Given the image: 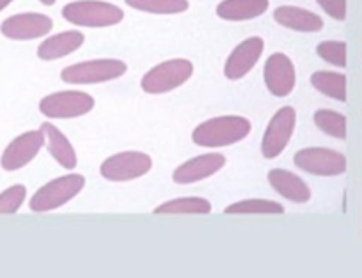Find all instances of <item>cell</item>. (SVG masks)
<instances>
[{"label": "cell", "instance_id": "cell-15", "mask_svg": "<svg viewBox=\"0 0 362 278\" xmlns=\"http://www.w3.org/2000/svg\"><path fill=\"white\" fill-rule=\"evenodd\" d=\"M268 183L281 197L295 204H305L311 200V190L297 174L284 169H272L268 172Z\"/></svg>", "mask_w": 362, "mask_h": 278}, {"label": "cell", "instance_id": "cell-23", "mask_svg": "<svg viewBox=\"0 0 362 278\" xmlns=\"http://www.w3.org/2000/svg\"><path fill=\"white\" fill-rule=\"evenodd\" d=\"M124 4L151 15H180L189 9V0H124Z\"/></svg>", "mask_w": 362, "mask_h": 278}, {"label": "cell", "instance_id": "cell-17", "mask_svg": "<svg viewBox=\"0 0 362 278\" xmlns=\"http://www.w3.org/2000/svg\"><path fill=\"white\" fill-rule=\"evenodd\" d=\"M41 131H43L45 135V145H47L52 158H54L62 169L66 170L76 169L78 158H76L75 147H73L71 142L68 140V137H66V135L52 123L41 124Z\"/></svg>", "mask_w": 362, "mask_h": 278}, {"label": "cell", "instance_id": "cell-24", "mask_svg": "<svg viewBox=\"0 0 362 278\" xmlns=\"http://www.w3.org/2000/svg\"><path fill=\"white\" fill-rule=\"evenodd\" d=\"M226 214H283L284 206L276 200L245 199L229 204L224 210Z\"/></svg>", "mask_w": 362, "mask_h": 278}, {"label": "cell", "instance_id": "cell-18", "mask_svg": "<svg viewBox=\"0 0 362 278\" xmlns=\"http://www.w3.org/2000/svg\"><path fill=\"white\" fill-rule=\"evenodd\" d=\"M83 41H86V36L80 30L59 32L55 36L47 37L40 44V48H37V57L41 61H57V59H62L78 50L83 44Z\"/></svg>", "mask_w": 362, "mask_h": 278}, {"label": "cell", "instance_id": "cell-27", "mask_svg": "<svg viewBox=\"0 0 362 278\" xmlns=\"http://www.w3.org/2000/svg\"><path fill=\"white\" fill-rule=\"evenodd\" d=\"M320 8L337 22L346 20V0H316Z\"/></svg>", "mask_w": 362, "mask_h": 278}, {"label": "cell", "instance_id": "cell-19", "mask_svg": "<svg viewBox=\"0 0 362 278\" xmlns=\"http://www.w3.org/2000/svg\"><path fill=\"white\" fill-rule=\"evenodd\" d=\"M270 0H222L217 6V16L226 22H245L264 15Z\"/></svg>", "mask_w": 362, "mask_h": 278}, {"label": "cell", "instance_id": "cell-6", "mask_svg": "<svg viewBox=\"0 0 362 278\" xmlns=\"http://www.w3.org/2000/svg\"><path fill=\"white\" fill-rule=\"evenodd\" d=\"M95 109L93 96L82 90H59L40 102V112L50 119H75Z\"/></svg>", "mask_w": 362, "mask_h": 278}, {"label": "cell", "instance_id": "cell-3", "mask_svg": "<svg viewBox=\"0 0 362 278\" xmlns=\"http://www.w3.org/2000/svg\"><path fill=\"white\" fill-rule=\"evenodd\" d=\"M86 186V177L80 174H68L61 176L50 183L43 184L30 199L29 207L34 213H48L57 207L64 206L69 200L75 199Z\"/></svg>", "mask_w": 362, "mask_h": 278}, {"label": "cell", "instance_id": "cell-8", "mask_svg": "<svg viewBox=\"0 0 362 278\" xmlns=\"http://www.w3.org/2000/svg\"><path fill=\"white\" fill-rule=\"evenodd\" d=\"M153 169L151 156L139 151H124L110 156L100 167L103 179L110 183H127L139 179Z\"/></svg>", "mask_w": 362, "mask_h": 278}, {"label": "cell", "instance_id": "cell-9", "mask_svg": "<svg viewBox=\"0 0 362 278\" xmlns=\"http://www.w3.org/2000/svg\"><path fill=\"white\" fill-rule=\"evenodd\" d=\"M295 126H297V112L293 107H283L277 110L263 133L261 155L267 159L281 156V152L288 147L291 137H293Z\"/></svg>", "mask_w": 362, "mask_h": 278}, {"label": "cell", "instance_id": "cell-22", "mask_svg": "<svg viewBox=\"0 0 362 278\" xmlns=\"http://www.w3.org/2000/svg\"><path fill=\"white\" fill-rule=\"evenodd\" d=\"M313 121H315L316 128L329 137L337 138V140H346V117L341 112L320 109L313 116Z\"/></svg>", "mask_w": 362, "mask_h": 278}, {"label": "cell", "instance_id": "cell-14", "mask_svg": "<svg viewBox=\"0 0 362 278\" xmlns=\"http://www.w3.org/2000/svg\"><path fill=\"white\" fill-rule=\"evenodd\" d=\"M226 165V156L218 152H208V155L196 156L189 162L181 163L173 172V181L177 184H192L215 176L222 167Z\"/></svg>", "mask_w": 362, "mask_h": 278}, {"label": "cell", "instance_id": "cell-4", "mask_svg": "<svg viewBox=\"0 0 362 278\" xmlns=\"http://www.w3.org/2000/svg\"><path fill=\"white\" fill-rule=\"evenodd\" d=\"M127 69L128 66L117 59H95V61L66 66L61 71V78L62 82L71 83V85H95V83H105L121 78Z\"/></svg>", "mask_w": 362, "mask_h": 278}, {"label": "cell", "instance_id": "cell-26", "mask_svg": "<svg viewBox=\"0 0 362 278\" xmlns=\"http://www.w3.org/2000/svg\"><path fill=\"white\" fill-rule=\"evenodd\" d=\"M27 199V188L23 184H13L11 188L0 193V214H15Z\"/></svg>", "mask_w": 362, "mask_h": 278}, {"label": "cell", "instance_id": "cell-20", "mask_svg": "<svg viewBox=\"0 0 362 278\" xmlns=\"http://www.w3.org/2000/svg\"><path fill=\"white\" fill-rule=\"evenodd\" d=\"M311 83L318 92L336 102H346V76L336 71H315L311 75Z\"/></svg>", "mask_w": 362, "mask_h": 278}, {"label": "cell", "instance_id": "cell-12", "mask_svg": "<svg viewBox=\"0 0 362 278\" xmlns=\"http://www.w3.org/2000/svg\"><path fill=\"white\" fill-rule=\"evenodd\" d=\"M54 29V22L50 16L41 13H20L6 18L0 25V32L8 40L30 41L47 36Z\"/></svg>", "mask_w": 362, "mask_h": 278}, {"label": "cell", "instance_id": "cell-29", "mask_svg": "<svg viewBox=\"0 0 362 278\" xmlns=\"http://www.w3.org/2000/svg\"><path fill=\"white\" fill-rule=\"evenodd\" d=\"M40 2H41V4H43V6H54L55 2H57V0H40Z\"/></svg>", "mask_w": 362, "mask_h": 278}, {"label": "cell", "instance_id": "cell-25", "mask_svg": "<svg viewBox=\"0 0 362 278\" xmlns=\"http://www.w3.org/2000/svg\"><path fill=\"white\" fill-rule=\"evenodd\" d=\"M316 54L336 68H346V43L344 41H323L316 47Z\"/></svg>", "mask_w": 362, "mask_h": 278}, {"label": "cell", "instance_id": "cell-1", "mask_svg": "<svg viewBox=\"0 0 362 278\" xmlns=\"http://www.w3.org/2000/svg\"><path fill=\"white\" fill-rule=\"evenodd\" d=\"M250 121L240 116H221L201 123L192 131V142L199 147H228L250 133Z\"/></svg>", "mask_w": 362, "mask_h": 278}, {"label": "cell", "instance_id": "cell-10", "mask_svg": "<svg viewBox=\"0 0 362 278\" xmlns=\"http://www.w3.org/2000/svg\"><path fill=\"white\" fill-rule=\"evenodd\" d=\"M263 80L270 95L276 98H286L293 92L297 85V73L295 64L286 54L276 52L267 59L263 68Z\"/></svg>", "mask_w": 362, "mask_h": 278}, {"label": "cell", "instance_id": "cell-11", "mask_svg": "<svg viewBox=\"0 0 362 278\" xmlns=\"http://www.w3.org/2000/svg\"><path fill=\"white\" fill-rule=\"evenodd\" d=\"M45 145V135L43 131L33 130L27 131V133L18 135L13 142H9L8 147L2 152V158H0V167L8 172H15V170L23 169L25 165H29L34 158L37 156V152L41 151V147Z\"/></svg>", "mask_w": 362, "mask_h": 278}, {"label": "cell", "instance_id": "cell-28", "mask_svg": "<svg viewBox=\"0 0 362 278\" xmlns=\"http://www.w3.org/2000/svg\"><path fill=\"white\" fill-rule=\"evenodd\" d=\"M13 0H0V11H4L9 4H11Z\"/></svg>", "mask_w": 362, "mask_h": 278}, {"label": "cell", "instance_id": "cell-5", "mask_svg": "<svg viewBox=\"0 0 362 278\" xmlns=\"http://www.w3.org/2000/svg\"><path fill=\"white\" fill-rule=\"evenodd\" d=\"M194 75V64L187 59H170L149 69L141 80L146 95H165L189 82Z\"/></svg>", "mask_w": 362, "mask_h": 278}, {"label": "cell", "instance_id": "cell-21", "mask_svg": "<svg viewBox=\"0 0 362 278\" xmlns=\"http://www.w3.org/2000/svg\"><path fill=\"white\" fill-rule=\"evenodd\" d=\"M155 214H208L211 213L210 200L203 197H181L155 207Z\"/></svg>", "mask_w": 362, "mask_h": 278}, {"label": "cell", "instance_id": "cell-13", "mask_svg": "<svg viewBox=\"0 0 362 278\" xmlns=\"http://www.w3.org/2000/svg\"><path fill=\"white\" fill-rule=\"evenodd\" d=\"M264 50V41L259 36L243 40L235 50L229 54L224 66V75L228 80H240L252 71Z\"/></svg>", "mask_w": 362, "mask_h": 278}, {"label": "cell", "instance_id": "cell-2", "mask_svg": "<svg viewBox=\"0 0 362 278\" xmlns=\"http://www.w3.org/2000/svg\"><path fill=\"white\" fill-rule=\"evenodd\" d=\"M62 18L76 27L103 29L123 22L124 13L119 6L103 0H76L62 8Z\"/></svg>", "mask_w": 362, "mask_h": 278}, {"label": "cell", "instance_id": "cell-7", "mask_svg": "<svg viewBox=\"0 0 362 278\" xmlns=\"http://www.w3.org/2000/svg\"><path fill=\"white\" fill-rule=\"evenodd\" d=\"M293 163L304 172L320 177H336L346 172L343 152L329 147H304L295 152Z\"/></svg>", "mask_w": 362, "mask_h": 278}, {"label": "cell", "instance_id": "cell-16", "mask_svg": "<svg viewBox=\"0 0 362 278\" xmlns=\"http://www.w3.org/2000/svg\"><path fill=\"white\" fill-rule=\"evenodd\" d=\"M274 20L284 29L297 32H320L323 29V20L316 13L297 6H279L274 11Z\"/></svg>", "mask_w": 362, "mask_h": 278}]
</instances>
